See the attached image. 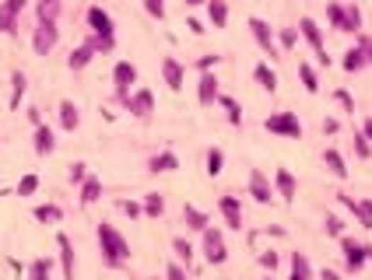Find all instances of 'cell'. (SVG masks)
I'll use <instances>...</instances> for the list:
<instances>
[{
  "instance_id": "cell-1",
  "label": "cell",
  "mask_w": 372,
  "mask_h": 280,
  "mask_svg": "<svg viewBox=\"0 0 372 280\" xmlns=\"http://www.w3.org/2000/svg\"><path fill=\"white\" fill-rule=\"evenodd\" d=\"M95 238H99V252H102V263L109 267V270H120L130 263V242H126L124 235L113 228L109 221H99L95 228Z\"/></svg>"
},
{
  "instance_id": "cell-2",
  "label": "cell",
  "mask_w": 372,
  "mask_h": 280,
  "mask_svg": "<svg viewBox=\"0 0 372 280\" xmlns=\"http://www.w3.org/2000/svg\"><path fill=\"white\" fill-rule=\"evenodd\" d=\"M341 256H344V270L348 274H362L366 263H372V245L369 242H355L351 235H341Z\"/></svg>"
},
{
  "instance_id": "cell-3",
  "label": "cell",
  "mask_w": 372,
  "mask_h": 280,
  "mask_svg": "<svg viewBox=\"0 0 372 280\" xmlns=\"http://www.w3.org/2000/svg\"><path fill=\"white\" fill-rule=\"evenodd\" d=\"M263 130L267 133H278V137H288V140H302V119L295 116V112H270L267 119H263Z\"/></svg>"
},
{
  "instance_id": "cell-4",
  "label": "cell",
  "mask_w": 372,
  "mask_h": 280,
  "mask_svg": "<svg viewBox=\"0 0 372 280\" xmlns=\"http://www.w3.org/2000/svg\"><path fill=\"white\" fill-rule=\"evenodd\" d=\"M200 252L211 267H221L229 259V242H225V231L221 228H207L200 231Z\"/></svg>"
},
{
  "instance_id": "cell-5",
  "label": "cell",
  "mask_w": 372,
  "mask_h": 280,
  "mask_svg": "<svg viewBox=\"0 0 372 280\" xmlns=\"http://www.w3.org/2000/svg\"><path fill=\"white\" fill-rule=\"evenodd\" d=\"M57 43H60L57 21H35V28H32V50H35V56H50L57 50Z\"/></svg>"
},
{
  "instance_id": "cell-6",
  "label": "cell",
  "mask_w": 372,
  "mask_h": 280,
  "mask_svg": "<svg viewBox=\"0 0 372 280\" xmlns=\"http://www.w3.org/2000/svg\"><path fill=\"white\" fill-rule=\"evenodd\" d=\"M133 84H137V67H133L130 60H120V63L113 67V95H116V102H120V106L130 99Z\"/></svg>"
},
{
  "instance_id": "cell-7",
  "label": "cell",
  "mask_w": 372,
  "mask_h": 280,
  "mask_svg": "<svg viewBox=\"0 0 372 280\" xmlns=\"http://www.w3.org/2000/svg\"><path fill=\"white\" fill-rule=\"evenodd\" d=\"M246 25H249V35L256 39V46L270 56V60H278V56H281V50H278V35H274V28H270L263 18H249Z\"/></svg>"
},
{
  "instance_id": "cell-8",
  "label": "cell",
  "mask_w": 372,
  "mask_h": 280,
  "mask_svg": "<svg viewBox=\"0 0 372 280\" xmlns=\"http://www.w3.org/2000/svg\"><path fill=\"white\" fill-rule=\"evenodd\" d=\"M246 193L256 200V203H270L274 200V182H270V175L263 172V168H249V182H246Z\"/></svg>"
},
{
  "instance_id": "cell-9",
  "label": "cell",
  "mask_w": 372,
  "mask_h": 280,
  "mask_svg": "<svg viewBox=\"0 0 372 280\" xmlns=\"http://www.w3.org/2000/svg\"><path fill=\"white\" fill-rule=\"evenodd\" d=\"M84 25H88L92 35H116V21H113V14H109L106 7H99V4H92V7L84 11Z\"/></svg>"
},
{
  "instance_id": "cell-10",
  "label": "cell",
  "mask_w": 372,
  "mask_h": 280,
  "mask_svg": "<svg viewBox=\"0 0 372 280\" xmlns=\"http://www.w3.org/2000/svg\"><path fill=\"white\" fill-rule=\"evenodd\" d=\"M295 28H299V35H302V39L312 46V53L319 56V63L327 67V63H330V56H327V43H323V28H319L312 18H299V25H295Z\"/></svg>"
},
{
  "instance_id": "cell-11",
  "label": "cell",
  "mask_w": 372,
  "mask_h": 280,
  "mask_svg": "<svg viewBox=\"0 0 372 280\" xmlns=\"http://www.w3.org/2000/svg\"><path fill=\"white\" fill-rule=\"evenodd\" d=\"M218 99H221L218 74L214 70H200V77H197V102L200 106H218Z\"/></svg>"
},
{
  "instance_id": "cell-12",
  "label": "cell",
  "mask_w": 372,
  "mask_h": 280,
  "mask_svg": "<svg viewBox=\"0 0 372 280\" xmlns=\"http://www.w3.org/2000/svg\"><path fill=\"white\" fill-rule=\"evenodd\" d=\"M124 109L130 112L133 119H151V112H155V95H151V88H133L130 99L124 102Z\"/></svg>"
},
{
  "instance_id": "cell-13",
  "label": "cell",
  "mask_w": 372,
  "mask_h": 280,
  "mask_svg": "<svg viewBox=\"0 0 372 280\" xmlns=\"http://www.w3.org/2000/svg\"><path fill=\"white\" fill-rule=\"evenodd\" d=\"M218 211H221V218L232 231H243V196H236V193L218 196Z\"/></svg>"
},
{
  "instance_id": "cell-14",
  "label": "cell",
  "mask_w": 372,
  "mask_h": 280,
  "mask_svg": "<svg viewBox=\"0 0 372 280\" xmlns=\"http://www.w3.org/2000/svg\"><path fill=\"white\" fill-rule=\"evenodd\" d=\"M270 182H274V196H281L285 203H292V200L299 196V179H295L288 168H278Z\"/></svg>"
},
{
  "instance_id": "cell-15",
  "label": "cell",
  "mask_w": 372,
  "mask_h": 280,
  "mask_svg": "<svg viewBox=\"0 0 372 280\" xmlns=\"http://www.w3.org/2000/svg\"><path fill=\"white\" fill-rule=\"evenodd\" d=\"M337 200H341V207H348L355 214V221L362 224L366 231H372V200H355L348 193H337Z\"/></svg>"
},
{
  "instance_id": "cell-16",
  "label": "cell",
  "mask_w": 372,
  "mask_h": 280,
  "mask_svg": "<svg viewBox=\"0 0 372 280\" xmlns=\"http://www.w3.org/2000/svg\"><path fill=\"white\" fill-rule=\"evenodd\" d=\"M32 151H35L39 158H46V155L57 151V133H53V126L39 123V126L32 130Z\"/></svg>"
},
{
  "instance_id": "cell-17",
  "label": "cell",
  "mask_w": 372,
  "mask_h": 280,
  "mask_svg": "<svg viewBox=\"0 0 372 280\" xmlns=\"http://www.w3.org/2000/svg\"><path fill=\"white\" fill-rule=\"evenodd\" d=\"M162 81L169 84V91H183L186 70H183V63H180L176 56H165V60H162Z\"/></svg>"
},
{
  "instance_id": "cell-18",
  "label": "cell",
  "mask_w": 372,
  "mask_h": 280,
  "mask_svg": "<svg viewBox=\"0 0 372 280\" xmlns=\"http://www.w3.org/2000/svg\"><path fill=\"white\" fill-rule=\"evenodd\" d=\"M57 249H60V270H63V280H74L77 274V259H74V242L67 235H57Z\"/></svg>"
},
{
  "instance_id": "cell-19",
  "label": "cell",
  "mask_w": 372,
  "mask_h": 280,
  "mask_svg": "<svg viewBox=\"0 0 372 280\" xmlns=\"http://www.w3.org/2000/svg\"><path fill=\"white\" fill-rule=\"evenodd\" d=\"M183 224H186V231H207L211 228V214L207 211H200V207H193V203H183Z\"/></svg>"
},
{
  "instance_id": "cell-20",
  "label": "cell",
  "mask_w": 372,
  "mask_h": 280,
  "mask_svg": "<svg viewBox=\"0 0 372 280\" xmlns=\"http://www.w3.org/2000/svg\"><path fill=\"white\" fill-rule=\"evenodd\" d=\"M57 119H60V130H67V133H74V130L81 126V109H77V102L63 99L60 106H57Z\"/></svg>"
},
{
  "instance_id": "cell-21",
  "label": "cell",
  "mask_w": 372,
  "mask_h": 280,
  "mask_svg": "<svg viewBox=\"0 0 372 280\" xmlns=\"http://www.w3.org/2000/svg\"><path fill=\"white\" fill-rule=\"evenodd\" d=\"M77 200H81V207L99 203V200H102V179H99V175H88V179L77 186Z\"/></svg>"
},
{
  "instance_id": "cell-22",
  "label": "cell",
  "mask_w": 372,
  "mask_h": 280,
  "mask_svg": "<svg viewBox=\"0 0 372 280\" xmlns=\"http://www.w3.org/2000/svg\"><path fill=\"white\" fill-rule=\"evenodd\" d=\"M176 168H180V155H176V151H158V155L148 158V172H155V175L176 172Z\"/></svg>"
},
{
  "instance_id": "cell-23",
  "label": "cell",
  "mask_w": 372,
  "mask_h": 280,
  "mask_svg": "<svg viewBox=\"0 0 372 280\" xmlns=\"http://www.w3.org/2000/svg\"><path fill=\"white\" fill-rule=\"evenodd\" d=\"M253 81H256L263 91H270V95L278 91V70H274L270 63H256V67H253Z\"/></svg>"
},
{
  "instance_id": "cell-24",
  "label": "cell",
  "mask_w": 372,
  "mask_h": 280,
  "mask_svg": "<svg viewBox=\"0 0 372 280\" xmlns=\"http://www.w3.org/2000/svg\"><path fill=\"white\" fill-rule=\"evenodd\" d=\"M288 280H312V267L306 252H292L288 256Z\"/></svg>"
},
{
  "instance_id": "cell-25",
  "label": "cell",
  "mask_w": 372,
  "mask_h": 280,
  "mask_svg": "<svg viewBox=\"0 0 372 280\" xmlns=\"http://www.w3.org/2000/svg\"><path fill=\"white\" fill-rule=\"evenodd\" d=\"M323 165H327V172H330L334 179H348V165H344V155H341L337 147H327V151H323Z\"/></svg>"
},
{
  "instance_id": "cell-26",
  "label": "cell",
  "mask_w": 372,
  "mask_h": 280,
  "mask_svg": "<svg viewBox=\"0 0 372 280\" xmlns=\"http://www.w3.org/2000/svg\"><path fill=\"white\" fill-rule=\"evenodd\" d=\"M141 207H144V218L158 221V218L165 214V196H162V193H144V196H141Z\"/></svg>"
},
{
  "instance_id": "cell-27",
  "label": "cell",
  "mask_w": 372,
  "mask_h": 280,
  "mask_svg": "<svg viewBox=\"0 0 372 280\" xmlns=\"http://www.w3.org/2000/svg\"><path fill=\"white\" fill-rule=\"evenodd\" d=\"M32 218H35L39 224H60L63 207L60 203H39V207H32Z\"/></svg>"
},
{
  "instance_id": "cell-28",
  "label": "cell",
  "mask_w": 372,
  "mask_h": 280,
  "mask_svg": "<svg viewBox=\"0 0 372 280\" xmlns=\"http://www.w3.org/2000/svg\"><path fill=\"white\" fill-rule=\"evenodd\" d=\"M25 91H28V77H25L21 70H14V74H11V109L14 112L25 102Z\"/></svg>"
},
{
  "instance_id": "cell-29",
  "label": "cell",
  "mask_w": 372,
  "mask_h": 280,
  "mask_svg": "<svg viewBox=\"0 0 372 280\" xmlns=\"http://www.w3.org/2000/svg\"><path fill=\"white\" fill-rule=\"evenodd\" d=\"M92 60H95V50H92L88 43H81L77 50H70V56H67V67H70V70H84Z\"/></svg>"
},
{
  "instance_id": "cell-30",
  "label": "cell",
  "mask_w": 372,
  "mask_h": 280,
  "mask_svg": "<svg viewBox=\"0 0 372 280\" xmlns=\"http://www.w3.org/2000/svg\"><path fill=\"white\" fill-rule=\"evenodd\" d=\"M63 0H35V18L39 21H60Z\"/></svg>"
},
{
  "instance_id": "cell-31",
  "label": "cell",
  "mask_w": 372,
  "mask_h": 280,
  "mask_svg": "<svg viewBox=\"0 0 372 280\" xmlns=\"http://www.w3.org/2000/svg\"><path fill=\"white\" fill-rule=\"evenodd\" d=\"M274 35H278V50H285V53H292L295 46H299V28L295 25H285V28H274Z\"/></svg>"
},
{
  "instance_id": "cell-32",
  "label": "cell",
  "mask_w": 372,
  "mask_h": 280,
  "mask_svg": "<svg viewBox=\"0 0 372 280\" xmlns=\"http://www.w3.org/2000/svg\"><path fill=\"white\" fill-rule=\"evenodd\" d=\"M207 21L214 28H225L229 25V4L225 0H207Z\"/></svg>"
},
{
  "instance_id": "cell-33",
  "label": "cell",
  "mask_w": 372,
  "mask_h": 280,
  "mask_svg": "<svg viewBox=\"0 0 372 280\" xmlns=\"http://www.w3.org/2000/svg\"><path fill=\"white\" fill-rule=\"evenodd\" d=\"M173 256H176V263L190 267V263H193V256H197V252H193V242L183 238V235H176V238H173Z\"/></svg>"
},
{
  "instance_id": "cell-34",
  "label": "cell",
  "mask_w": 372,
  "mask_h": 280,
  "mask_svg": "<svg viewBox=\"0 0 372 280\" xmlns=\"http://www.w3.org/2000/svg\"><path fill=\"white\" fill-rule=\"evenodd\" d=\"M327 21H330V28L334 32H348V14H344V4H327Z\"/></svg>"
},
{
  "instance_id": "cell-35",
  "label": "cell",
  "mask_w": 372,
  "mask_h": 280,
  "mask_svg": "<svg viewBox=\"0 0 372 280\" xmlns=\"http://www.w3.org/2000/svg\"><path fill=\"white\" fill-rule=\"evenodd\" d=\"M204 172H207L211 179H218V175L225 172V151H221V147H211V151H207V158H204Z\"/></svg>"
},
{
  "instance_id": "cell-36",
  "label": "cell",
  "mask_w": 372,
  "mask_h": 280,
  "mask_svg": "<svg viewBox=\"0 0 372 280\" xmlns=\"http://www.w3.org/2000/svg\"><path fill=\"white\" fill-rule=\"evenodd\" d=\"M218 106L225 109V119H229L232 126H243V106H239L232 95H221V99H218Z\"/></svg>"
},
{
  "instance_id": "cell-37",
  "label": "cell",
  "mask_w": 372,
  "mask_h": 280,
  "mask_svg": "<svg viewBox=\"0 0 372 280\" xmlns=\"http://www.w3.org/2000/svg\"><path fill=\"white\" fill-rule=\"evenodd\" d=\"M341 67H344L348 74H359V70H362V67H369V63H366V56H362V50H359V46H351L348 53L341 56Z\"/></svg>"
},
{
  "instance_id": "cell-38",
  "label": "cell",
  "mask_w": 372,
  "mask_h": 280,
  "mask_svg": "<svg viewBox=\"0 0 372 280\" xmlns=\"http://www.w3.org/2000/svg\"><path fill=\"white\" fill-rule=\"evenodd\" d=\"M84 43L95 50V56H106V53H113V50H116V35H88Z\"/></svg>"
},
{
  "instance_id": "cell-39",
  "label": "cell",
  "mask_w": 372,
  "mask_h": 280,
  "mask_svg": "<svg viewBox=\"0 0 372 280\" xmlns=\"http://www.w3.org/2000/svg\"><path fill=\"white\" fill-rule=\"evenodd\" d=\"M50 274H53V267H50V259H43V256H39V259H32V263H28V270H25V277H28V280H50Z\"/></svg>"
},
{
  "instance_id": "cell-40",
  "label": "cell",
  "mask_w": 372,
  "mask_h": 280,
  "mask_svg": "<svg viewBox=\"0 0 372 280\" xmlns=\"http://www.w3.org/2000/svg\"><path fill=\"white\" fill-rule=\"evenodd\" d=\"M299 81H302V88H306L310 95L319 91V77H316V70H312L310 63H299Z\"/></svg>"
},
{
  "instance_id": "cell-41",
  "label": "cell",
  "mask_w": 372,
  "mask_h": 280,
  "mask_svg": "<svg viewBox=\"0 0 372 280\" xmlns=\"http://www.w3.org/2000/svg\"><path fill=\"white\" fill-rule=\"evenodd\" d=\"M14 32H18V14L0 4V35H14Z\"/></svg>"
},
{
  "instance_id": "cell-42",
  "label": "cell",
  "mask_w": 372,
  "mask_h": 280,
  "mask_svg": "<svg viewBox=\"0 0 372 280\" xmlns=\"http://www.w3.org/2000/svg\"><path fill=\"white\" fill-rule=\"evenodd\" d=\"M351 147H355V158H359V162H369V158H372V144H369V137H366V133H355Z\"/></svg>"
},
{
  "instance_id": "cell-43",
  "label": "cell",
  "mask_w": 372,
  "mask_h": 280,
  "mask_svg": "<svg viewBox=\"0 0 372 280\" xmlns=\"http://www.w3.org/2000/svg\"><path fill=\"white\" fill-rule=\"evenodd\" d=\"M35 189H39V175H35V172H28V175H21V179H18V189H14V193H18V196H32Z\"/></svg>"
},
{
  "instance_id": "cell-44",
  "label": "cell",
  "mask_w": 372,
  "mask_h": 280,
  "mask_svg": "<svg viewBox=\"0 0 372 280\" xmlns=\"http://www.w3.org/2000/svg\"><path fill=\"white\" fill-rule=\"evenodd\" d=\"M344 14H348V32H362V11H359V4H344Z\"/></svg>"
},
{
  "instance_id": "cell-45",
  "label": "cell",
  "mask_w": 372,
  "mask_h": 280,
  "mask_svg": "<svg viewBox=\"0 0 372 280\" xmlns=\"http://www.w3.org/2000/svg\"><path fill=\"white\" fill-rule=\"evenodd\" d=\"M323 231H327L330 238H341V235H344V218H337V214H327V218H323Z\"/></svg>"
},
{
  "instance_id": "cell-46",
  "label": "cell",
  "mask_w": 372,
  "mask_h": 280,
  "mask_svg": "<svg viewBox=\"0 0 372 280\" xmlns=\"http://www.w3.org/2000/svg\"><path fill=\"white\" fill-rule=\"evenodd\" d=\"M256 263H260V267H263L267 274H274V270H278V263H281V256H278L274 249H263V252L256 256Z\"/></svg>"
},
{
  "instance_id": "cell-47",
  "label": "cell",
  "mask_w": 372,
  "mask_h": 280,
  "mask_svg": "<svg viewBox=\"0 0 372 280\" xmlns=\"http://www.w3.org/2000/svg\"><path fill=\"white\" fill-rule=\"evenodd\" d=\"M67 179H70V186H81V182L88 179V165H84V162H74L70 172H67Z\"/></svg>"
},
{
  "instance_id": "cell-48",
  "label": "cell",
  "mask_w": 372,
  "mask_h": 280,
  "mask_svg": "<svg viewBox=\"0 0 372 280\" xmlns=\"http://www.w3.org/2000/svg\"><path fill=\"white\" fill-rule=\"evenodd\" d=\"M116 207L124 211L126 218H144V207H141V200H120Z\"/></svg>"
},
{
  "instance_id": "cell-49",
  "label": "cell",
  "mask_w": 372,
  "mask_h": 280,
  "mask_svg": "<svg viewBox=\"0 0 372 280\" xmlns=\"http://www.w3.org/2000/svg\"><path fill=\"white\" fill-rule=\"evenodd\" d=\"M355 46L362 50V56H366V63L372 67V35H366V32H359V35H355Z\"/></svg>"
},
{
  "instance_id": "cell-50",
  "label": "cell",
  "mask_w": 372,
  "mask_h": 280,
  "mask_svg": "<svg viewBox=\"0 0 372 280\" xmlns=\"http://www.w3.org/2000/svg\"><path fill=\"white\" fill-rule=\"evenodd\" d=\"M334 102H337V106H341L344 112H355V99H351L344 88H334Z\"/></svg>"
},
{
  "instance_id": "cell-51",
  "label": "cell",
  "mask_w": 372,
  "mask_h": 280,
  "mask_svg": "<svg viewBox=\"0 0 372 280\" xmlns=\"http://www.w3.org/2000/svg\"><path fill=\"white\" fill-rule=\"evenodd\" d=\"M144 11H148L151 18L162 21V18H165V0H144Z\"/></svg>"
},
{
  "instance_id": "cell-52",
  "label": "cell",
  "mask_w": 372,
  "mask_h": 280,
  "mask_svg": "<svg viewBox=\"0 0 372 280\" xmlns=\"http://www.w3.org/2000/svg\"><path fill=\"white\" fill-rule=\"evenodd\" d=\"M218 63H221V56H218V53H204L200 60H197V67H200V70H218Z\"/></svg>"
},
{
  "instance_id": "cell-53",
  "label": "cell",
  "mask_w": 372,
  "mask_h": 280,
  "mask_svg": "<svg viewBox=\"0 0 372 280\" xmlns=\"http://www.w3.org/2000/svg\"><path fill=\"white\" fill-rule=\"evenodd\" d=\"M165 280H186V267L183 263H169L165 267Z\"/></svg>"
},
{
  "instance_id": "cell-54",
  "label": "cell",
  "mask_w": 372,
  "mask_h": 280,
  "mask_svg": "<svg viewBox=\"0 0 372 280\" xmlns=\"http://www.w3.org/2000/svg\"><path fill=\"white\" fill-rule=\"evenodd\" d=\"M0 4H4L7 11H14V14H21V11L28 7V0H0Z\"/></svg>"
},
{
  "instance_id": "cell-55",
  "label": "cell",
  "mask_w": 372,
  "mask_h": 280,
  "mask_svg": "<svg viewBox=\"0 0 372 280\" xmlns=\"http://www.w3.org/2000/svg\"><path fill=\"white\" fill-rule=\"evenodd\" d=\"M186 28H190L193 35H204V32H207V28H204V21H197V18H190V21H186Z\"/></svg>"
},
{
  "instance_id": "cell-56",
  "label": "cell",
  "mask_w": 372,
  "mask_h": 280,
  "mask_svg": "<svg viewBox=\"0 0 372 280\" xmlns=\"http://www.w3.org/2000/svg\"><path fill=\"white\" fill-rule=\"evenodd\" d=\"M337 130H341V123H337L334 116H327V119H323V133H337Z\"/></svg>"
},
{
  "instance_id": "cell-57",
  "label": "cell",
  "mask_w": 372,
  "mask_h": 280,
  "mask_svg": "<svg viewBox=\"0 0 372 280\" xmlns=\"http://www.w3.org/2000/svg\"><path fill=\"white\" fill-rule=\"evenodd\" d=\"M319 280H341V277H337V270H327V267H323V270H319Z\"/></svg>"
},
{
  "instance_id": "cell-58",
  "label": "cell",
  "mask_w": 372,
  "mask_h": 280,
  "mask_svg": "<svg viewBox=\"0 0 372 280\" xmlns=\"http://www.w3.org/2000/svg\"><path fill=\"white\" fill-rule=\"evenodd\" d=\"M28 119H32V126H39V123H43V112H39V109H28Z\"/></svg>"
},
{
  "instance_id": "cell-59",
  "label": "cell",
  "mask_w": 372,
  "mask_h": 280,
  "mask_svg": "<svg viewBox=\"0 0 372 280\" xmlns=\"http://www.w3.org/2000/svg\"><path fill=\"white\" fill-rule=\"evenodd\" d=\"M362 133L369 137V144H372V116H369V119H366V123H362Z\"/></svg>"
},
{
  "instance_id": "cell-60",
  "label": "cell",
  "mask_w": 372,
  "mask_h": 280,
  "mask_svg": "<svg viewBox=\"0 0 372 280\" xmlns=\"http://www.w3.org/2000/svg\"><path fill=\"white\" fill-rule=\"evenodd\" d=\"M186 7H200V4H207V0H183Z\"/></svg>"
},
{
  "instance_id": "cell-61",
  "label": "cell",
  "mask_w": 372,
  "mask_h": 280,
  "mask_svg": "<svg viewBox=\"0 0 372 280\" xmlns=\"http://www.w3.org/2000/svg\"><path fill=\"white\" fill-rule=\"evenodd\" d=\"M263 280H270V277H263Z\"/></svg>"
}]
</instances>
